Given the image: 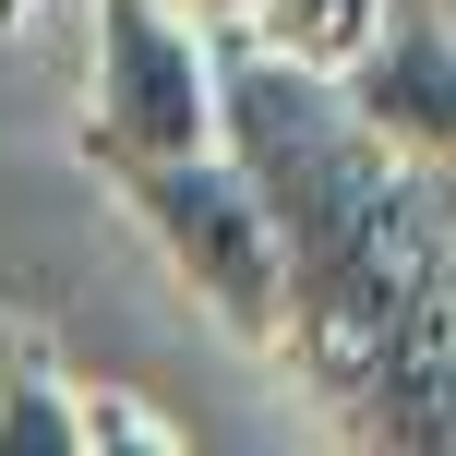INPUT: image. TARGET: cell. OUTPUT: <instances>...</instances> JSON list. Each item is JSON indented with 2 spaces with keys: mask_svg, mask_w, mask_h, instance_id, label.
Wrapping results in <instances>:
<instances>
[{
  "mask_svg": "<svg viewBox=\"0 0 456 456\" xmlns=\"http://www.w3.org/2000/svg\"><path fill=\"white\" fill-rule=\"evenodd\" d=\"M216 144L265 192L289 252L276 348H300V372L348 420L456 444V276L444 240L420 228L409 157L348 120L337 72H300L252 37L216 61Z\"/></svg>",
  "mask_w": 456,
  "mask_h": 456,
  "instance_id": "1",
  "label": "cell"
},
{
  "mask_svg": "<svg viewBox=\"0 0 456 456\" xmlns=\"http://www.w3.org/2000/svg\"><path fill=\"white\" fill-rule=\"evenodd\" d=\"M109 181H120V205H133V228L157 240V265L205 300L228 337L276 348V324H289V252H276V216H265V192L240 181V157H228V144H192V157L109 168Z\"/></svg>",
  "mask_w": 456,
  "mask_h": 456,
  "instance_id": "2",
  "label": "cell"
},
{
  "mask_svg": "<svg viewBox=\"0 0 456 456\" xmlns=\"http://www.w3.org/2000/svg\"><path fill=\"white\" fill-rule=\"evenodd\" d=\"M216 144V48L168 0H96V72H85V157L144 168Z\"/></svg>",
  "mask_w": 456,
  "mask_h": 456,
  "instance_id": "3",
  "label": "cell"
},
{
  "mask_svg": "<svg viewBox=\"0 0 456 456\" xmlns=\"http://www.w3.org/2000/svg\"><path fill=\"white\" fill-rule=\"evenodd\" d=\"M337 96L372 144H396L409 168H456V12L433 0H385L361 48L337 61Z\"/></svg>",
  "mask_w": 456,
  "mask_h": 456,
  "instance_id": "4",
  "label": "cell"
},
{
  "mask_svg": "<svg viewBox=\"0 0 456 456\" xmlns=\"http://www.w3.org/2000/svg\"><path fill=\"white\" fill-rule=\"evenodd\" d=\"M372 24H385V0H240V37L300 61V72H337Z\"/></svg>",
  "mask_w": 456,
  "mask_h": 456,
  "instance_id": "5",
  "label": "cell"
},
{
  "mask_svg": "<svg viewBox=\"0 0 456 456\" xmlns=\"http://www.w3.org/2000/svg\"><path fill=\"white\" fill-rule=\"evenodd\" d=\"M0 456H85V385H61L37 361V337L0 372Z\"/></svg>",
  "mask_w": 456,
  "mask_h": 456,
  "instance_id": "6",
  "label": "cell"
},
{
  "mask_svg": "<svg viewBox=\"0 0 456 456\" xmlns=\"http://www.w3.org/2000/svg\"><path fill=\"white\" fill-rule=\"evenodd\" d=\"M85 456H181V433L144 420V396H96L85 385Z\"/></svg>",
  "mask_w": 456,
  "mask_h": 456,
  "instance_id": "7",
  "label": "cell"
},
{
  "mask_svg": "<svg viewBox=\"0 0 456 456\" xmlns=\"http://www.w3.org/2000/svg\"><path fill=\"white\" fill-rule=\"evenodd\" d=\"M181 24H216V37H240V0H168Z\"/></svg>",
  "mask_w": 456,
  "mask_h": 456,
  "instance_id": "8",
  "label": "cell"
},
{
  "mask_svg": "<svg viewBox=\"0 0 456 456\" xmlns=\"http://www.w3.org/2000/svg\"><path fill=\"white\" fill-rule=\"evenodd\" d=\"M12 361H24V337H12V324H0V372H12Z\"/></svg>",
  "mask_w": 456,
  "mask_h": 456,
  "instance_id": "9",
  "label": "cell"
}]
</instances>
